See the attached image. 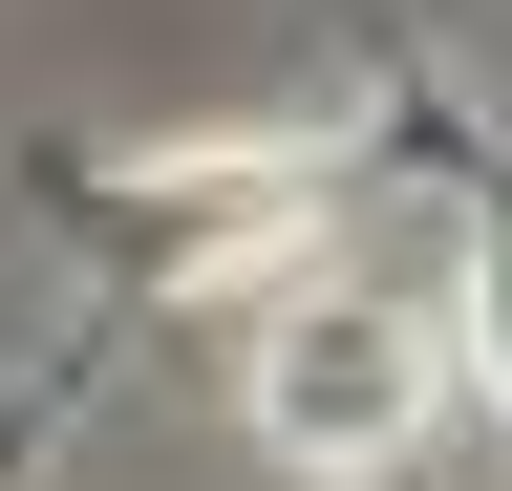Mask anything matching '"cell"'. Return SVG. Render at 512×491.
Returning a JSON list of instances; mask_svg holds the SVG:
<instances>
[{
    "mask_svg": "<svg viewBox=\"0 0 512 491\" xmlns=\"http://www.w3.org/2000/svg\"><path fill=\"white\" fill-rule=\"evenodd\" d=\"M256 427L320 449V470H384L427 427V321L406 299H278L256 321Z\"/></svg>",
    "mask_w": 512,
    "mask_h": 491,
    "instance_id": "6da1fadb",
    "label": "cell"
}]
</instances>
